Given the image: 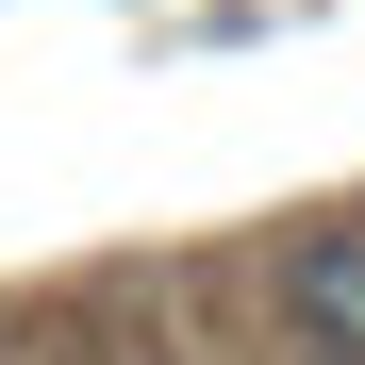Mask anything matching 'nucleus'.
I'll list each match as a JSON object with an SVG mask.
<instances>
[{
    "mask_svg": "<svg viewBox=\"0 0 365 365\" xmlns=\"http://www.w3.org/2000/svg\"><path fill=\"white\" fill-rule=\"evenodd\" d=\"M67 365H166V349H67Z\"/></svg>",
    "mask_w": 365,
    "mask_h": 365,
    "instance_id": "f03ea898",
    "label": "nucleus"
},
{
    "mask_svg": "<svg viewBox=\"0 0 365 365\" xmlns=\"http://www.w3.org/2000/svg\"><path fill=\"white\" fill-rule=\"evenodd\" d=\"M266 316L299 365H365V216H316V232H282V266H266Z\"/></svg>",
    "mask_w": 365,
    "mask_h": 365,
    "instance_id": "f257e3e1",
    "label": "nucleus"
}]
</instances>
